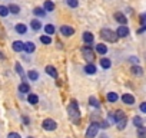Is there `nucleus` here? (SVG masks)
I'll list each match as a JSON object with an SVG mask.
<instances>
[{
	"mask_svg": "<svg viewBox=\"0 0 146 138\" xmlns=\"http://www.w3.org/2000/svg\"><path fill=\"white\" fill-rule=\"evenodd\" d=\"M15 68H16V72H17V74H20V75H23V68H22V65H20L19 62H17V63L15 65Z\"/></svg>",
	"mask_w": 146,
	"mask_h": 138,
	"instance_id": "36",
	"label": "nucleus"
},
{
	"mask_svg": "<svg viewBox=\"0 0 146 138\" xmlns=\"http://www.w3.org/2000/svg\"><path fill=\"white\" fill-rule=\"evenodd\" d=\"M44 32H46V35H53L56 32V29H54L53 25H46L44 26Z\"/></svg>",
	"mask_w": 146,
	"mask_h": 138,
	"instance_id": "24",
	"label": "nucleus"
},
{
	"mask_svg": "<svg viewBox=\"0 0 146 138\" xmlns=\"http://www.w3.org/2000/svg\"><path fill=\"white\" fill-rule=\"evenodd\" d=\"M66 3H67V6H70V7H78L79 6V0H66Z\"/></svg>",
	"mask_w": 146,
	"mask_h": 138,
	"instance_id": "30",
	"label": "nucleus"
},
{
	"mask_svg": "<svg viewBox=\"0 0 146 138\" xmlns=\"http://www.w3.org/2000/svg\"><path fill=\"white\" fill-rule=\"evenodd\" d=\"M60 33L63 36H72L73 33H75V30H73V27H70V26H62L60 27Z\"/></svg>",
	"mask_w": 146,
	"mask_h": 138,
	"instance_id": "9",
	"label": "nucleus"
},
{
	"mask_svg": "<svg viewBox=\"0 0 146 138\" xmlns=\"http://www.w3.org/2000/svg\"><path fill=\"white\" fill-rule=\"evenodd\" d=\"M9 15V10H7V7L6 6H0V16H7Z\"/></svg>",
	"mask_w": 146,
	"mask_h": 138,
	"instance_id": "34",
	"label": "nucleus"
},
{
	"mask_svg": "<svg viewBox=\"0 0 146 138\" xmlns=\"http://www.w3.org/2000/svg\"><path fill=\"white\" fill-rule=\"evenodd\" d=\"M43 7H44L46 12H53V10H54V5H53V2H50V0H46Z\"/></svg>",
	"mask_w": 146,
	"mask_h": 138,
	"instance_id": "19",
	"label": "nucleus"
},
{
	"mask_svg": "<svg viewBox=\"0 0 146 138\" xmlns=\"http://www.w3.org/2000/svg\"><path fill=\"white\" fill-rule=\"evenodd\" d=\"M140 111L142 112H146V102H142L140 104Z\"/></svg>",
	"mask_w": 146,
	"mask_h": 138,
	"instance_id": "39",
	"label": "nucleus"
},
{
	"mask_svg": "<svg viewBox=\"0 0 146 138\" xmlns=\"http://www.w3.org/2000/svg\"><path fill=\"white\" fill-rule=\"evenodd\" d=\"M19 92H22V94H29V92H30V86H29L26 82H23V84L19 85Z\"/></svg>",
	"mask_w": 146,
	"mask_h": 138,
	"instance_id": "17",
	"label": "nucleus"
},
{
	"mask_svg": "<svg viewBox=\"0 0 146 138\" xmlns=\"http://www.w3.org/2000/svg\"><path fill=\"white\" fill-rule=\"evenodd\" d=\"M15 29H16V32H17V33H20V35H25V33H26V30H27V29H26V26H25L23 23L16 25V27H15Z\"/></svg>",
	"mask_w": 146,
	"mask_h": 138,
	"instance_id": "21",
	"label": "nucleus"
},
{
	"mask_svg": "<svg viewBox=\"0 0 146 138\" xmlns=\"http://www.w3.org/2000/svg\"><path fill=\"white\" fill-rule=\"evenodd\" d=\"M95 49H96V52H98L99 55H105V53L108 52V48H106V45H103V43H98Z\"/></svg>",
	"mask_w": 146,
	"mask_h": 138,
	"instance_id": "12",
	"label": "nucleus"
},
{
	"mask_svg": "<svg viewBox=\"0 0 146 138\" xmlns=\"http://www.w3.org/2000/svg\"><path fill=\"white\" fill-rule=\"evenodd\" d=\"M126 122H127L126 117H125V118H122V119H119V121H117V128H119V129H123V128L126 127Z\"/></svg>",
	"mask_w": 146,
	"mask_h": 138,
	"instance_id": "31",
	"label": "nucleus"
},
{
	"mask_svg": "<svg viewBox=\"0 0 146 138\" xmlns=\"http://www.w3.org/2000/svg\"><path fill=\"white\" fill-rule=\"evenodd\" d=\"M140 25H142V26H145V15H142V16H140Z\"/></svg>",
	"mask_w": 146,
	"mask_h": 138,
	"instance_id": "40",
	"label": "nucleus"
},
{
	"mask_svg": "<svg viewBox=\"0 0 146 138\" xmlns=\"http://www.w3.org/2000/svg\"><path fill=\"white\" fill-rule=\"evenodd\" d=\"M42 127H43V129H46V131H54V129L57 128V124H56V121H53V119H44V121L42 122Z\"/></svg>",
	"mask_w": 146,
	"mask_h": 138,
	"instance_id": "4",
	"label": "nucleus"
},
{
	"mask_svg": "<svg viewBox=\"0 0 146 138\" xmlns=\"http://www.w3.org/2000/svg\"><path fill=\"white\" fill-rule=\"evenodd\" d=\"M106 98H108L109 102H116V101H117V95H116V92H109Z\"/></svg>",
	"mask_w": 146,
	"mask_h": 138,
	"instance_id": "26",
	"label": "nucleus"
},
{
	"mask_svg": "<svg viewBox=\"0 0 146 138\" xmlns=\"http://www.w3.org/2000/svg\"><path fill=\"white\" fill-rule=\"evenodd\" d=\"M23 122H25V124H29V118H27V117H23Z\"/></svg>",
	"mask_w": 146,
	"mask_h": 138,
	"instance_id": "42",
	"label": "nucleus"
},
{
	"mask_svg": "<svg viewBox=\"0 0 146 138\" xmlns=\"http://www.w3.org/2000/svg\"><path fill=\"white\" fill-rule=\"evenodd\" d=\"M100 36H102V39H105L108 42H112V43H115L119 39L117 35H116V32L112 30V29H102L100 30Z\"/></svg>",
	"mask_w": 146,
	"mask_h": 138,
	"instance_id": "1",
	"label": "nucleus"
},
{
	"mask_svg": "<svg viewBox=\"0 0 146 138\" xmlns=\"http://www.w3.org/2000/svg\"><path fill=\"white\" fill-rule=\"evenodd\" d=\"M40 42L44 43V45H50L52 43V38L49 35H43V36H40Z\"/></svg>",
	"mask_w": 146,
	"mask_h": 138,
	"instance_id": "25",
	"label": "nucleus"
},
{
	"mask_svg": "<svg viewBox=\"0 0 146 138\" xmlns=\"http://www.w3.org/2000/svg\"><path fill=\"white\" fill-rule=\"evenodd\" d=\"M100 66H102L103 69H109V68L112 66V62H110L108 58H102V59H100Z\"/></svg>",
	"mask_w": 146,
	"mask_h": 138,
	"instance_id": "16",
	"label": "nucleus"
},
{
	"mask_svg": "<svg viewBox=\"0 0 146 138\" xmlns=\"http://www.w3.org/2000/svg\"><path fill=\"white\" fill-rule=\"evenodd\" d=\"M30 138H32V137H30Z\"/></svg>",
	"mask_w": 146,
	"mask_h": 138,
	"instance_id": "44",
	"label": "nucleus"
},
{
	"mask_svg": "<svg viewBox=\"0 0 146 138\" xmlns=\"http://www.w3.org/2000/svg\"><path fill=\"white\" fill-rule=\"evenodd\" d=\"M35 49H36V46H35L33 42H27V43H25V49H23V50H26L27 53H33Z\"/></svg>",
	"mask_w": 146,
	"mask_h": 138,
	"instance_id": "15",
	"label": "nucleus"
},
{
	"mask_svg": "<svg viewBox=\"0 0 146 138\" xmlns=\"http://www.w3.org/2000/svg\"><path fill=\"white\" fill-rule=\"evenodd\" d=\"M27 101H29L32 105H36V104L39 102V98H37V95H35V94H29V96H27Z\"/></svg>",
	"mask_w": 146,
	"mask_h": 138,
	"instance_id": "22",
	"label": "nucleus"
},
{
	"mask_svg": "<svg viewBox=\"0 0 146 138\" xmlns=\"http://www.w3.org/2000/svg\"><path fill=\"white\" fill-rule=\"evenodd\" d=\"M3 59H5V55H3L2 52H0V60H3Z\"/></svg>",
	"mask_w": 146,
	"mask_h": 138,
	"instance_id": "43",
	"label": "nucleus"
},
{
	"mask_svg": "<svg viewBox=\"0 0 146 138\" xmlns=\"http://www.w3.org/2000/svg\"><path fill=\"white\" fill-rule=\"evenodd\" d=\"M44 71H46V74L47 75H50L52 78H57V71H56V69L53 68V66H46V69H44Z\"/></svg>",
	"mask_w": 146,
	"mask_h": 138,
	"instance_id": "11",
	"label": "nucleus"
},
{
	"mask_svg": "<svg viewBox=\"0 0 146 138\" xmlns=\"http://www.w3.org/2000/svg\"><path fill=\"white\" fill-rule=\"evenodd\" d=\"M132 74H133V75L140 76V75L143 74V69H142L140 66H132Z\"/></svg>",
	"mask_w": 146,
	"mask_h": 138,
	"instance_id": "23",
	"label": "nucleus"
},
{
	"mask_svg": "<svg viewBox=\"0 0 146 138\" xmlns=\"http://www.w3.org/2000/svg\"><path fill=\"white\" fill-rule=\"evenodd\" d=\"M67 111H69V115H70V118H72L73 121L79 122V115H80V112H79V107H78L76 101H72V102H70Z\"/></svg>",
	"mask_w": 146,
	"mask_h": 138,
	"instance_id": "2",
	"label": "nucleus"
},
{
	"mask_svg": "<svg viewBox=\"0 0 146 138\" xmlns=\"http://www.w3.org/2000/svg\"><path fill=\"white\" fill-rule=\"evenodd\" d=\"M85 72H86V74H89V75L96 74V66H95V65H92V63H88V65L85 66Z\"/></svg>",
	"mask_w": 146,
	"mask_h": 138,
	"instance_id": "13",
	"label": "nucleus"
},
{
	"mask_svg": "<svg viewBox=\"0 0 146 138\" xmlns=\"http://www.w3.org/2000/svg\"><path fill=\"white\" fill-rule=\"evenodd\" d=\"M115 19H116V22L120 23V25H126V23H127L126 16H125L123 13H120V12H116V13H115Z\"/></svg>",
	"mask_w": 146,
	"mask_h": 138,
	"instance_id": "8",
	"label": "nucleus"
},
{
	"mask_svg": "<svg viewBox=\"0 0 146 138\" xmlns=\"http://www.w3.org/2000/svg\"><path fill=\"white\" fill-rule=\"evenodd\" d=\"M83 40H85L86 45H90V43L93 42V35H92L90 32H85V33H83Z\"/></svg>",
	"mask_w": 146,
	"mask_h": 138,
	"instance_id": "14",
	"label": "nucleus"
},
{
	"mask_svg": "<svg viewBox=\"0 0 146 138\" xmlns=\"http://www.w3.org/2000/svg\"><path fill=\"white\" fill-rule=\"evenodd\" d=\"M143 32H145V26H142V27L137 30V33H143Z\"/></svg>",
	"mask_w": 146,
	"mask_h": 138,
	"instance_id": "41",
	"label": "nucleus"
},
{
	"mask_svg": "<svg viewBox=\"0 0 146 138\" xmlns=\"http://www.w3.org/2000/svg\"><path fill=\"white\" fill-rule=\"evenodd\" d=\"M12 48H13V50H15V52H22V50L25 49V43H23V42H20V40H15V42H13V45H12Z\"/></svg>",
	"mask_w": 146,
	"mask_h": 138,
	"instance_id": "10",
	"label": "nucleus"
},
{
	"mask_svg": "<svg viewBox=\"0 0 146 138\" xmlns=\"http://www.w3.org/2000/svg\"><path fill=\"white\" fill-rule=\"evenodd\" d=\"M7 10H9L10 13H13V15H17V13L20 12V7H19L17 5H9Z\"/></svg>",
	"mask_w": 146,
	"mask_h": 138,
	"instance_id": "20",
	"label": "nucleus"
},
{
	"mask_svg": "<svg viewBox=\"0 0 146 138\" xmlns=\"http://www.w3.org/2000/svg\"><path fill=\"white\" fill-rule=\"evenodd\" d=\"M137 134H139V138H146V129L143 125L137 127Z\"/></svg>",
	"mask_w": 146,
	"mask_h": 138,
	"instance_id": "27",
	"label": "nucleus"
},
{
	"mask_svg": "<svg viewBox=\"0 0 146 138\" xmlns=\"http://www.w3.org/2000/svg\"><path fill=\"white\" fill-rule=\"evenodd\" d=\"M27 76H29V79H30V81H37V78H39V74H37L36 71H30V72L27 74Z\"/></svg>",
	"mask_w": 146,
	"mask_h": 138,
	"instance_id": "28",
	"label": "nucleus"
},
{
	"mask_svg": "<svg viewBox=\"0 0 146 138\" xmlns=\"http://www.w3.org/2000/svg\"><path fill=\"white\" fill-rule=\"evenodd\" d=\"M108 121H109V122H112V124H113V122H116V119H115V114H113V112H109Z\"/></svg>",
	"mask_w": 146,
	"mask_h": 138,
	"instance_id": "37",
	"label": "nucleus"
},
{
	"mask_svg": "<svg viewBox=\"0 0 146 138\" xmlns=\"http://www.w3.org/2000/svg\"><path fill=\"white\" fill-rule=\"evenodd\" d=\"M116 35H117V38H126V36L129 35V29H127V26H126V25L119 26L117 30H116Z\"/></svg>",
	"mask_w": 146,
	"mask_h": 138,
	"instance_id": "6",
	"label": "nucleus"
},
{
	"mask_svg": "<svg viewBox=\"0 0 146 138\" xmlns=\"http://www.w3.org/2000/svg\"><path fill=\"white\" fill-rule=\"evenodd\" d=\"M30 26H32L33 30H40V29H42V23H40L37 19H33V20L30 22Z\"/></svg>",
	"mask_w": 146,
	"mask_h": 138,
	"instance_id": "18",
	"label": "nucleus"
},
{
	"mask_svg": "<svg viewBox=\"0 0 146 138\" xmlns=\"http://www.w3.org/2000/svg\"><path fill=\"white\" fill-rule=\"evenodd\" d=\"M133 125H135V127H140V125H143L142 118H140V117H135V118H133Z\"/></svg>",
	"mask_w": 146,
	"mask_h": 138,
	"instance_id": "33",
	"label": "nucleus"
},
{
	"mask_svg": "<svg viewBox=\"0 0 146 138\" xmlns=\"http://www.w3.org/2000/svg\"><path fill=\"white\" fill-rule=\"evenodd\" d=\"M7 138H22V137H20V134H17V132H10V134L7 135Z\"/></svg>",
	"mask_w": 146,
	"mask_h": 138,
	"instance_id": "38",
	"label": "nucleus"
},
{
	"mask_svg": "<svg viewBox=\"0 0 146 138\" xmlns=\"http://www.w3.org/2000/svg\"><path fill=\"white\" fill-rule=\"evenodd\" d=\"M89 104H90L92 107H95V108H99V102H98V99H96L95 96H90V98H89Z\"/></svg>",
	"mask_w": 146,
	"mask_h": 138,
	"instance_id": "32",
	"label": "nucleus"
},
{
	"mask_svg": "<svg viewBox=\"0 0 146 138\" xmlns=\"http://www.w3.org/2000/svg\"><path fill=\"white\" fill-rule=\"evenodd\" d=\"M113 114H115V119H116V121H119V119H122V118H125V117H126V115H125V112H123V111H120V109H117V111H116V112H113Z\"/></svg>",
	"mask_w": 146,
	"mask_h": 138,
	"instance_id": "29",
	"label": "nucleus"
},
{
	"mask_svg": "<svg viewBox=\"0 0 146 138\" xmlns=\"http://www.w3.org/2000/svg\"><path fill=\"white\" fill-rule=\"evenodd\" d=\"M82 53H83V58H85L86 60H92V59L95 58V53H93V50H92V48H90L89 45L82 49Z\"/></svg>",
	"mask_w": 146,
	"mask_h": 138,
	"instance_id": "5",
	"label": "nucleus"
},
{
	"mask_svg": "<svg viewBox=\"0 0 146 138\" xmlns=\"http://www.w3.org/2000/svg\"><path fill=\"white\" fill-rule=\"evenodd\" d=\"M98 131H99V124L98 122H92L89 125V128L86 129V138H95Z\"/></svg>",
	"mask_w": 146,
	"mask_h": 138,
	"instance_id": "3",
	"label": "nucleus"
},
{
	"mask_svg": "<svg viewBox=\"0 0 146 138\" xmlns=\"http://www.w3.org/2000/svg\"><path fill=\"white\" fill-rule=\"evenodd\" d=\"M33 13H35L36 16H44V10L40 9V7H36V9L33 10Z\"/></svg>",
	"mask_w": 146,
	"mask_h": 138,
	"instance_id": "35",
	"label": "nucleus"
},
{
	"mask_svg": "<svg viewBox=\"0 0 146 138\" xmlns=\"http://www.w3.org/2000/svg\"><path fill=\"white\" fill-rule=\"evenodd\" d=\"M122 101H123V104L133 105V104H135V96L130 95V94H123V95H122Z\"/></svg>",
	"mask_w": 146,
	"mask_h": 138,
	"instance_id": "7",
	"label": "nucleus"
}]
</instances>
